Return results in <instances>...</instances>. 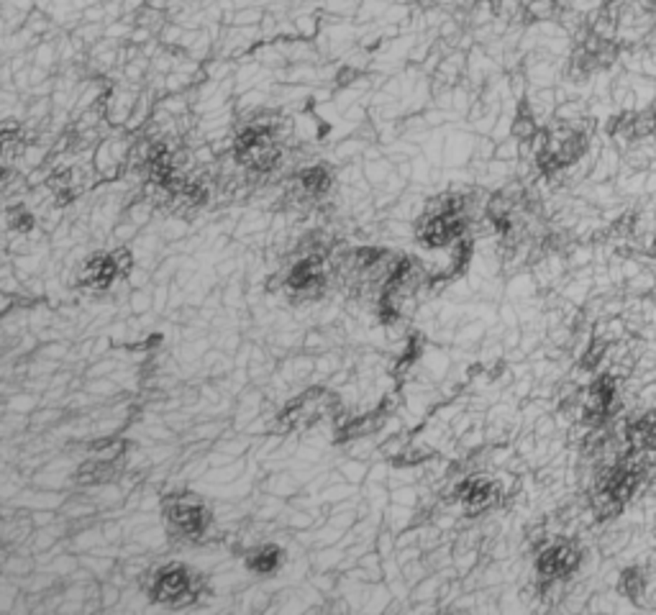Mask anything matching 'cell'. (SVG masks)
<instances>
[{
  "label": "cell",
  "instance_id": "obj_4",
  "mask_svg": "<svg viewBox=\"0 0 656 615\" xmlns=\"http://www.w3.org/2000/svg\"><path fill=\"white\" fill-rule=\"evenodd\" d=\"M60 516L67 518L69 523H77V520H93L95 516H100V511L95 508V503L88 497V492H77V495H67L64 505L60 508Z\"/></svg>",
  "mask_w": 656,
  "mask_h": 615
},
{
  "label": "cell",
  "instance_id": "obj_17",
  "mask_svg": "<svg viewBox=\"0 0 656 615\" xmlns=\"http://www.w3.org/2000/svg\"><path fill=\"white\" fill-rule=\"evenodd\" d=\"M29 516H31V523H34V528H41V525L54 523V520L60 518V511H46V508H39V511H29Z\"/></svg>",
  "mask_w": 656,
  "mask_h": 615
},
{
  "label": "cell",
  "instance_id": "obj_7",
  "mask_svg": "<svg viewBox=\"0 0 656 615\" xmlns=\"http://www.w3.org/2000/svg\"><path fill=\"white\" fill-rule=\"evenodd\" d=\"M3 403H6V413L31 415V413L41 406V398H36V395H31V392H26V390H13Z\"/></svg>",
  "mask_w": 656,
  "mask_h": 615
},
{
  "label": "cell",
  "instance_id": "obj_16",
  "mask_svg": "<svg viewBox=\"0 0 656 615\" xmlns=\"http://www.w3.org/2000/svg\"><path fill=\"white\" fill-rule=\"evenodd\" d=\"M82 21L88 23H105V8L103 0H93L85 11H82Z\"/></svg>",
  "mask_w": 656,
  "mask_h": 615
},
{
  "label": "cell",
  "instance_id": "obj_13",
  "mask_svg": "<svg viewBox=\"0 0 656 615\" xmlns=\"http://www.w3.org/2000/svg\"><path fill=\"white\" fill-rule=\"evenodd\" d=\"M123 595V587L116 585L113 579H100V605L103 610H116Z\"/></svg>",
  "mask_w": 656,
  "mask_h": 615
},
{
  "label": "cell",
  "instance_id": "obj_11",
  "mask_svg": "<svg viewBox=\"0 0 656 615\" xmlns=\"http://www.w3.org/2000/svg\"><path fill=\"white\" fill-rule=\"evenodd\" d=\"M620 590L626 593V597H641L643 590H646V579H643L641 569H626L623 577H620Z\"/></svg>",
  "mask_w": 656,
  "mask_h": 615
},
{
  "label": "cell",
  "instance_id": "obj_5",
  "mask_svg": "<svg viewBox=\"0 0 656 615\" xmlns=\"http://www.w3.org/2000/svg\"><path fill=\"white\" fill-rule=\"evenodd\" d=\"M343 554H346V548H343L341 544L310 548V554H308L310 572H339V564H341Z\"/></svg>",
  "mask_w": 656,
  "mask_h": 615
},
{
  "label": "cell",
  "instance_id": "obj_21",
  "mask_svg": "<svg viewBox=\"0 0 656 615\" xmlns=\"http://www.w3.org/2000/svg\"><path fill=\"white\" fill-rule=\"evenodd\" d=\"M6 3H11V6L23 11V13H31V11H34V0H6Z\"/></svg>",
  "mask_w": 656,
  "mask_h": 615
},
{
  "label": "cell",
  "instance_id": "obj_1",
  "mask_svg": "<svg viewBox=\"0 0 656 615\" xmlns=\"http://www.w3.org/2000/svg\"><path fill=\"white\" fill-rule=\"evenodd\" d=\"M144 85L128 83L126 77H121L118 83H113L108 88L103 98V111H105V120L111 126H126L131 113H134V105L139 100V92H142Z\"/></svg>",
  "mask_w": 656,
  "mask_h": 615
},
{
  "label": "cell",
  "instance_id": "obj_2",
  "mask_svg": "<svg viewBox=\"0 0 656 615\" xmlns=\"http://www.w3.org/2000/svg\"><path fill=\"white\" fill-rule=\"evenodd\" d=\"M67 544H69V551H75V554L95 551V548H100L105 544L103 525L90 523V525H82V528H75V531L67 536Z\"/></svg>",
  "mask_w": 656,
  "mask_h": 615
},
{
  "label": "cell",
  "instance_id": "obj_15",
  "mask_svg": "<svg viewBox=\"0 0 656 615\" xmlns=\"http://www.w3.org/2000/svg\"><path fill=\"white\" fill-rule=\"evenodd\" d=\"M390 503L410 505V508H416V503H418V490H416V488H410V485H400V488H392V492H390Z\"/></svg>",
  "mask_w": 656,
  "mask_h": 615
},
{
  "label": "cell",
  "instance_id": "obj_9",
  "mask_svg": "<svg viewBox=\"0 0 656 615\" xmlns=\"http://www.w3.org/2000/svg\"><path fill=\"white\" fill-rule=\"evenodd\" d=\"M264 13H267V8L264 6H246V8H236L231 15V23L228 26H259L261 18H264Z\"/></svg>",
  "mask_w": 656,
  "mask_h": 615
},
{
  "label": "cell",
  "instance_id": "obj_12",
  "mask_svg": "<svg viewBox=\"0 0 656 615\" xmlns=\"http://www.w3.org/2000/svg\"><path fill=\"white\" fill-rule=\"evenodd\" d=\"M182 34H185V26H179L177 21H172L170 18V21L162 26V31L157 34V39L164 49H177L179 41H182Z\"/></svg>",
  "mask_w": 656,
  "mask_h": 615
},
{
  "label": "cell",
  "instance_id": "obj_14",
  "mask_svg": "<svg viewBox=\"0 0 656 615\" xmlns=\"http://www.w3.org/2000/svg\"><path fill=\"white\" fill-rule=\"evenodd\" d=\"M556 13V0H533L528 6V15H533L536 21H549Z\"/></svg>",
  "mask_w": 656,
  "mask_h": 615
},
{
  "label": "cell",
  "instance_id": "obj_19",
  "mask_svg": "<svg viewBox=\"0 0 656 615\" xmlns=\"http://www.w3.org/2000/svg\"><path fill=\"white\" fill-rule=\"evenodd\" d=\"M103 8H105V23L123 18V0H103Z\"/></svg>",
  "mask_w": 656,
  "mask_h": 615
},
{
  "label": "cell",
  "instance_id": "obj_3",
  "mask_svg": "<svg viewBox=\"0 0 656 615\" xmlns=\"http://www.w3.org/2000/svg\"><path fill=\"white\" fill-rule=\"evenodd\" d=\"M261 490L264 492H272V495L282 497V500H290L303 490V485L298 482V477L290 472V469H277V472H269L267 480L261 482Z\"/></svg>",
  "mask_w": 656,
  "mask_h": 615
},
{
  "label": "cell",
  "instance_id": "obj_6",
  "mask_svg": "<svg viewBox=\"0 0 656 615\" xmlns=\"http://www.w3.org/2000/svg\"><path fill=\"white\" fill-rule=\"evenodd\" d=\"M336 469H339V474L343 477V482H349V485H364L367 482V474H369V464H367V459H354V457H343L341 462H336Z\"/></svg>",
  "mask_w": 656,
  "mask_h": 615
},
{
  "label": "cell",
  "instance_id": "obj_10",
  "mask_svg": "<svg viewBox=\"0 0 656 615\" xmlns=\"http://www.w3.org/2000/svg\"><path fill=\"white\" fill-rule=\"evenodd\" d=\"M128 310L134 315H144L154 310V293H151V287L131 290V295H128Z\"/></svg>",
  "mask_w": 656,
  "mask_h": 615
},
{
  "label": "cell",
  "instance_id": "obj_8",
  "mask_svg": "<svg viewBox=\"0 0 656 615\" xmlns=\"http://www.w3.org/2000/svg\"><path fill=\"white\" fill-rule=\"evenodd\" d=\"M308 582L323 595V597H336L339 593V572H310Z\"/></svg>",
  "mask_w": 656,
  "mask_h": 615
},
{
  "label": "cell",
  "instance_id": "obj_18",
  "mask_svg": "<svg viewBox=\"0 0 656 615\" xmlns=\"http://www.w3.org/2000/svg\"><path fill=\"white\" fill-rule=\"evenodd\" d=\"M154 36H157V34L151 29H146V26H134V29H131V36H128V44L142 46V44H146V41H151Z\"/></svg>",
  "mask_w": 656,
  "mask_h": 615
},
{
  "label": "cell",
  "instance_id": "obj_20",
  "mask_svg": "<svg viewBox=\"0 0 656 615\" xmlns=\"http://www.w3.org/2000/svg\"><path fill=\"white\" fill-rule=\"evenodd\" d=\"M146 8V0H123V15H139Z\"/></svg>",
  "mask_w": 656,
  "mask_h": 615
}]
</instances>
